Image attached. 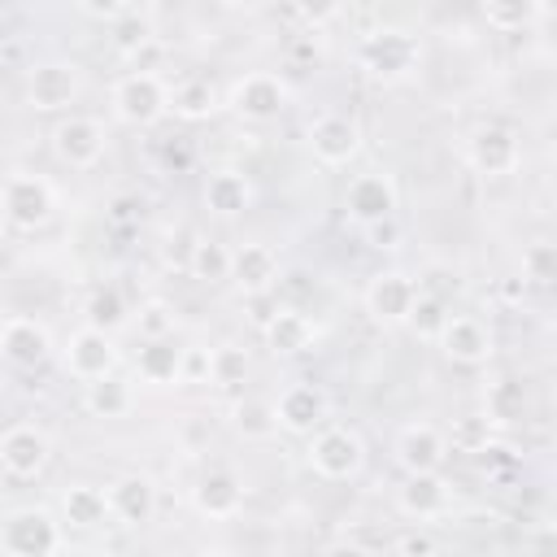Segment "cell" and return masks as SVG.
<instances>
[{"mask_svg":"<svg viewBox=\"0 0 557 557\" xmlns=\"http://www.w3.org/2000/svg\"><path fill=\"white\" fill-rule=\"evenodd\" d=\"M187 270L200 283H222V278H231V248L222 239H196L191 257H187Z\"/></svg>","mask_w":557,"mask_h":557,"instance_id":"30","label":"cell"},{"mask_svg":"<svg viewBox=\"0 0 557 557\" xmlns=\"http://www.w3.org/2000/svg\"><path fill=\"white\" fill-rule=\"evenodd\" d=\"M78 9L87 17H96V22H117L131 9V0H78Z\"/></svg>","mask_w":557,"mask_h":557,"instance_id":"41","label":"cell"},{"mask_svg":"<svg viewBox=\"0 0 557 557\" xmlns=\"http://www.w3.org/2000/svg\"><path fill=\"white\" fill-rule=\"evenodd\" d=\"M0 548L17 557H44L61 548V522L48 509H13L0 527Z\"/></svg>","mask_w":557,"mask_h":557,"instance_id":"6","label":"cell"},{"mask_svg":"<svg viewBox=\"0 0 557 557\" xmlns=\"http://www.w3.org/2000/svg\"><path fill=\"white\" fill-rule=\"evenodd\" d=\"M191 505H196L200 518L226 522V518L239 513V505H244V487H239V479H235L231 470H209V474L196 479V487H191Z\"/></svg>","mask_w":557,"mask_h":557,"instance_id":"19","label":"cell"},{"mask_svg":"<svg viewBox=\"0 0 557 557\" xmlns=\"http://www.w3.org/2000/svg\"><path fill=\"white\" fill-rule=\"evenodd\" d=\"M522 278L527 283H535V287H548L553 278H557V248L553 244H531L527 252H522Z\"/></svg>","mask_w":557,"mask_h":557,"instance_id":"36","label":"cell"},{"mask_svg":"<svg viewBox=\"0 0 557 557\" xmlns=\"http://www.w3.org/2000/svg\"><path fill=\"white\" fill-rule=\"evenodd\" d=\"M0 352L17 366V370H39L52 357V335L44 322L35 318H9L0 326Z\"/></svg>","mask_w":557,"mask_h":557,"instance_id":"17","label":"cell"},{"mask_svg":"<svg viewBox=\"0 0 557 557\" xmlns=\"http://www.w3.org/2000/svg\"><path fill=\"white\" fill-rule=\"evenodd\" d=\"M265 344H270L274 357L309 352V344H313V322H309L300 309H278V313L265 322Z\"/></svg>","mask_w":557,"mask_h":557,"instance_id":"25","label":"cell"},{"mask_svg":"<svg viewBox=\"0 0 557 557\" xmlns=\"http://www.w3.org/2000/svg\"><path fill=\"white\" fill-rule=\"evenodd\" d=\"M274 418L283 431H296V435H309L313 426H322L326 418V392L313 387V383H292L278 405H274Z\"/></svg>","mask_w":557,"mask_h":557,"instance_id":"20","label":"cell"},{"mask_svg":"<svg viewBox=\"0 0 557 557\" xmlns=\"http://www.w3.org/2000/svg\"><path fill=\"white\" fill-rule=\"evenodd\" d=\"M0 209H4L9 226L39 231L57 209V191H52V183L44 174H13L0 187Z\"/></svg>","mask_w":557,"mask_h":557,"instance_id":"2","label":"cell"},{"mask_svg":"<svg viewBox=\"0 0 557 557\" xmlns=\"http://www.w3.org/2000/svg\"><path fill=\"white\" fill-rule=\"evenodd\" d=\"M309 148L322 165H348L361 148V126L344 113H322L313 126H309Z\"/></svg>","mask_w":557,"mask_h":557,"instance_id":"15","label":"cell"},{"mask_svg":"<svg viewBox=\"0 0 557 557\" xmlns=\"http://www.w3.org/2000/svg\"><path fill=\"white\" fill-rule=\"evenodd\" d=\"M309 466L322 479H352L366 466V444L352 426H313L309 431Z\"/></svg>","mask_w":557,"mask_h":557,"instance_id":"1","label":"cell"},{"mask_svg":"<svg viewBox=\"0 0 557 557\" xmlns=\"http://www.w3.org/2000/svg\"><path fill=\"white\" fill-rule=\"evenodd\" d=\"M61 513H65V522L78 527V531H96V527H104V522L113 518V513H109V496H104L100 487H91V483L70 487V492L61 496Z\"/></svg>","mask_w":557,"mask_h":557,"instance_id":"29","label":"cell"},{"mask_svg":"<svg viewBox=\"0 0 557 557\" xmlns=\"http://www.w3.org/2000/svg\"><path fill=\"white\" fill-rule=\"evenodd\" d=\"M235 426H239L244 435H252V440L274 435V431H278L274 405H265V400H239V405H235Z\"/></svg>","mask_w":557,"mask_h":557,"instance_id":"35","label":"cell"},{"mask_svg":"<svg viewBox=\"0 0 557 557\" xmlns=\"http://www.w3.org/2000/svg\"><path fill=\"white\" fill-rule=\"evenodd\" d=\"M126 322V300L117 287H96L87 296V326H100V331H117Z\"/></svg>","mask_w":557,"mask_h":557,"instance_id":"33","label":"cell"},{"mask_svg":"<svg viewBox=\"0 0 557 557\" xmlns=\"http://www.w3.org/2000/svg\"><path fill=\"white\" fill-rule=\"evenodd\" d=\"M135 370L144 383H178L183 374V348L174 344V335L161 339H144L135 352Z\"/></svg>","mask_w":557,"mask_h":557,"instance_id":"24","label":"cell"},{"mask_svg":"<svg viewBox=\"0 0 557 557\" xmlns=\"http://www.w3.org/2000/svg\"><path fill=\"white\" fill-rule=\"evenodd\" d=\"M122 26H117V44L122 48H135V44H148V22H139V17H117Z\"/></svg>","mask_w":557,"mask_h":557,"instance_id":"43","label":"cell"},{"mask_svg":"<svg viewBox=\"0 0 557 557\" xmlns=\"http://www.w3.org/2000/svg\"><path fill=\"white\" fill-rule=\"evenodd\" d=\"M231 278L248 296L270 292L278 283V257H274V248L270 244H244V248H235L231 252Z\"/></svg>","mask_w":557,"mask_h":557,"instance_id":"22","label":"cell"},{"mask_svg":"<svg viewBox=\"0 0 557 557\" xmlns=\"http://www.w3.org/2000/svg\"><path fill=\"white\" fill-rule=\"evenodd\" d=\"M487 440H492V422H487V418H461V422L453 426V444L466 448V453H479Z\"/></svg>","mask_w":557,"mask_h":557,"instance_id":"39","label":"cell"},{"mask_svg":"<svg viewBox=\"0 0 557 557\" xmlns=\"http://www.w3.org/2000/svg\"><path fill=\"white\" fill-rule=\"evenodd\" d=\"M444 322H448V305H444L435 292H418V300H413L405 326H409L418 339H435V335L444 331Z\"/></svg>","mask_w":557,"mask_h":557,"instance_id":"32","label":"cell"},{"mask_svg":"<svg viewBox=\"0 0 557 557\" xmlns=\"http://www.w3.org/2000/svg\"><path fill=\"white\" fill-rule=\"evenodd\" d=\"M48 461H52V440H48L39 426L17 422V426H9V431L0 435V466H4V474H13V479H35V474L48 470Z\"/></svg>","mask_w":557,"mask_h":557,"instance_id":"9","label":"cell"},{"mask_svg":"<svg viewBox=\"0 0 557 557\" xmlns=\"http://www.w3.org/2000/svg\"><path fill=\"white\" fill-rule=\"evenodd\" d=\"M292 4H296V13H300L309 26H326V22H335L339 9H344V0H292Z\"/></svg>","mask_w":557,"mask_h":557,"instance_id":"40","label":"cell"},{"mask_svg":"<svg viewBox=\"0 0 557 557\" xmlns=\"http://www.w3.org/2000/svg\"><path fill=\"white\" fill-rule=\"evenodd\" d=\"M52 152L70 165V170H91L104 157V126L96 117L70 113L52 126Z\"/></svg>","mask_w":557,"mask_h":557,"instance_id":"8","label":"cell"},{"mask_svg":"<svg viewBox=\"0 0 557 557\" xmlns=\"http://www.w3.org/2000/svg\"><path fill=\"white\" fill-rule=\"evenodd\" d=\"M527 409H531V396H527V383L518 379H496L483 396V418L492 426H513L527 418Z\"/></svg>","mask_w":557,"mask_h":557,"instance_id":"28","label":"cell"},{"mask_svg":"<svg viewBox=\"0 0 557 557\" xmlns=\"http://www.w3.org/2000/svg\"><path fill=\"white\" fill-rule=\"evenodd\" d=\"M226 104L244 122H274L287 109V83L278 74H270V70H252V74L231 83Z\"/></svg>","mask_w":557,"mask_h":557,"instance_id":"4","label":"cell"},{"mask_svg":"<svg viewBox=\"0 0 557 557\" xmlns=\"http://www.w3.org/2000/svg\"><path fill=\"white\" fill-rule=\"evenodd\" d=\"M448 457V440L431 426V422H413L396 435V461L405 466V474H418V470H440Z\"/></svg>","mask_w":557,"mask_h":557,"instance_id":"21","label":"cell"},{"mask_svg":"<svg viewBox=\"0 0 557 557\" xmlns=\"http://www.w3.org/2000/svg\"><path fill=\"white\" fill-rule=\"evenodd\" d=\"M165 109H170L174 117H183V122H205V117H213V109H218V91H213L209 78L191 74V78H183V83L170 87Z\"/></svg>","mask_w":557,"mask_h":557,"instance_id":"26","label":"cell"},{"mask_svg":"<svg viewBox=\"0 0 557 557\" xmlns=\"http://www.w3.org/2000/svg\"><path fill=\"white\" fill-rule=\"evenodd\" d=\"M396 200H400V196H396V183H392V174H383V170L357 174V178L348 183V191H344V209H348V218L361 222V226L392 218V213H396Z\"/></svg>","mask_w":557,"mask_h":557,"instance_id":"11","label":"cell"},{"mask_svg":"<svg viewBox=\"0 0 557 557\" xmlns=\"http://www.w3.org/2000/svg\"><path fill=\"white\" fill-rule=\"evenodd\" d=\"M466 157H470V165H474L483 178H505V174L518 170L522 148H518L513 126H505V122H483V126L466 139Z\"/></svg>","mask_w":557,"mask_h":557,"instance_id":"7","label":"cell"},{"mask_svg":"<svg viewBox=\"0 0 557 557\" xmlns=\"http://www.w3.org/2000/svg\"><path fill=\"white\" fill-rule=\"evenodd\" d=\"M544 13V0H483V17L496 30H527Z\"/></svg>","mask_w":557,"mask_h":557,"instance_id":"31","label":"cell"},{"mask_svg":"<svg viewBox=\"0 0 557 557\" xmlns=\"http://www.w3.org/2000/svg\"><path fill=\"white\" fill-rule=\"evenodd\" d=\"M113 366H117V348H113L109 331L83 326V331L70 335V344H65V370H70L78 383L104 379V374H113Z\"/></svg>","mask_w":557,"mask_h":557,"instance_id":"12","label":"cell"},{"mask_svg":"<svg viewBox=\"0 0 557 557\" xmlns=\"http://www.w3.org/2000/svg\"><path fill=\"white\" fill-rule=\"evenodd\" d=\"M248 379V352L235 344H222L209 352V383L218 387H239Z\"/></svg>","mask_w":557,"mask_h":557,"instance_id":"34","label":"cell"},{"mask_svg":"<svg viewBox=\"0 0 557 557\" xmlns=\"http://www.w3.org/2000/svg\"><path fill=\"white\" fill-rule=\"evenodd\" d=\"M83 405H87V413H91V418H126V413H131V405H135V392H131V383H126V379L104 374V379L83 383Z\"/></svg>","mask_w":557,"mask_h":557,"instance_id":"27","label":"cell"},{"mask_svg":"<svg viewBox=\"0 0 557 557\" xmlns=\"http://www.w3.org/2000/svg\"><path fill=\"white\" fill-rule=\"evenodd\" d=\"M205 209L218 213V218H235L252 205V183L239 174V170H213L205 178Z\"/></svg>","mask_w":557,"mask_h":557,"instance_id":"23","label":"cell"},{"mask_svg":"<svg viewBox=\"0 0 557 557\" xmlns=\"http://www.w3.org/2000/svg\"><path fill=\"white\" fill-rule=\"evenodd\" d=\"M392 548H396V553H435L440 544H435L426 531H405V535L392 540Z\"/></svg>","mask_w":557,"mask_h":557,"instance_id":"44","label":"cell"},{"mask_svg":"<svg viewBox=\"0 0 557 557\" xmlns=\"http://www.w3.org/2000/svg\"><path fill=\"white\" fill-rule=\"evenodd\" d=\"M104 496H109V513L122 527H144L157 513V487H152L148 474H122V479L109 483Z\"/></svg>","mask_w":557,"mask_h":557,"instance_id":"18","label":"cell"},{"mask_svg":"<svg viewBox=\"0 0 557 557\" xmlns=\"http://www.w3.org/2000/svg\"><path fill=\"white\" fill-rule=\"evenodd\" d=\"M396 505L405 518H418V522H431V518H444L448 505H453V487L440 479V470H418L400 483L396 492Z\"/></svg>","mask_w":557,"mask_h":557,"instance_id":"16","label":"cell"},{"mask_svg":"<svg viewBox=\"0 0 557 557\" xmlns=\"http://www.w3.org/2000/svg\"><path fill=\"white\" fill-rule=\"evenodd\" d=\"M474 457H479L483 474H492V479H500V474H513V470H518V453H513V448H505V444H492V440H487Z\"/></svg>","mask_w":557,"mask_h":557,"instance_id":"38","label":"cell"},{"mask_svg":"<svg viewBox=\"0 0 557 557\" xmlns=\"http://www.w3.org/2000/svg\"><path fill=\"white\" fill-rule=\"evenodd\" d=\"M165 96H170V87L152 70H131L113 87V113L126 126H152V122H161L170 113L165 109Z\"/></svg>","mask_w":557,"mask_h":557,"instance_id":"3","label":"cell"},{"mask_svg":"<svg viewBox=\"0 0 557 557\" xmlns=\"http://www.w3.org/2000/svg\"><path fill=\"white\" fill-rule=\"evenodd\" d=\"M435 339H440L444 357L457 366H483L492 357V331L474 313H448V322Z\"/></svg>","mask_w":557,"mask_h":557,"instance_id":"14","label":"cell"},{"mask_svg":"<svg viewBox=\"0 0 557 557\" xmlns=\"http://www.w3.org/2000/svg\"><path fill=\"white\" fill-rule=\"evenodd\" d=\"M83 78H78V65H65V61H44L30 70L26 78V100L30 109H44V113H57L65 104H74Z\"/></svg>","mask_w":557,"mask_h":557,"instance_id":"13","label":"cell"},{"mask_svg":"<svg viewBox=\"0 0 557 557\" xmlns=\"http://www.w3.org/2000/svg\"><path fill=\"white\" fill-rule=\"evenodd\" d=\"M357 65L374 78H405L418 65V39L405 30H370L357 44Z\"/></svg>","mask_w":557,"mask_h":557,"instance_id":"5","label":"cell"},{"mask_svg":"<svg viewBox=\"0 0 557 557\" xmlns=\"http://www.w3.org/2000/svg\"><path fill=\"white\" fill-rule=\"evenodd\" d=\"M178 379L209 383V352H205V348H183V374H178Z\"/></svg>","mask_w":557,"mask_h":557,"instance_id":"42","label":"cell"},{"mask_svg":"<svg viewBox=\"0 0 557 557\" xmlns=\"http://www.w3.org/2000/svg\"><path fill=\"white\" fill-rule=\"evenodd\" d=\"M418 278L400 274V270H387V274H374L370 287H366V313L379 322V326H405L413 300H418Z\"/></svg>","mask_w":557,"mask_h":557,"instance_id":"10","label":"cell"},{"mask_svg":"<svg viewBox=\"0 0 557 557\" xmlns=\"http://www.w3.org/2000/svg\"><path fill=\"white\" fill-rule=\"evenodd\" d=\"M174 309L165 300H148L139 305V339H161V335H174Z\"/></svg>","mask_w":557,"mask_h":557,"instance_id":"37","label":"cell"}]
</instances>
